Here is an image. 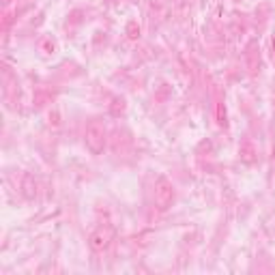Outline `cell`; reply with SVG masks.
<instances>
[{"label": "cell", "mask_w": 275, "mask_h": 275, "mask_svg": "<svg viewBox=\"0 0 275 275\" xmlns=\"http://www.w3.org/2000/svg\"><path fill=\"white\" fill-rule=\"evenodd\" d=\"M84 144L90 150V155H101L108 144V127L101 119H93L84 132Z\"/></svg>", "instance_id": "cell-1"}, {"label": "cell", "mask_w": 275, "mask_h": 275, "mask_svg": "<svg viewBox=\"0 0 275 275\" xmlns=\"http://www.w3.org/2000/svg\"><path fill=\"white\" fill-rule=\"evenodd\" d=\"M153 200H155V208L159 213H166L176 200V189L172 185V181L168 176H159L155 181V189H153Z\"/></svg>", "instance_id": "cell-2"}, {"label": "cell", "mask_w": 275, "mask_h": 275, "mask_svg": "<svg viewBox=\"0 0 275 275\" xmlns=\"http://www.w3.org/2000/svg\"><path fill=\"white\" fill-rule=\"evenodd\" d=\"M112 237H114L112 228H110V226H99V228H95V230L88 234V247L95 254H103L110 247V243H112Z\"/></svg>", "instance_id": "cell-3"}, {"label": "cell", "mask_w": 275, "mask_h": 275, "mask_svg": "<svg viewBox=\"0 0 275 275\" xmlns=\"http://www.w3.org/2000/svg\"><path fill=\"white\" fill-rule=\"evenodd\" d=\"M239 159H241V163H245V166H254V163L258 161V146L250 138L243 140V144L239 146Z\"/></svg>", "instance_id": "cell-4"}, {"label": "cell", "mask_w": 275, "mask_h": 275, "mask_svg": "<svg viewBox=\"0 0 275 275\" xmlns=\"http://www.w3.org/2000/svg\"><path fill=\"white\" fill-rule=\"evenodd\" d=\"M245 63H247V69H250L252 75H256L260 71V48L256 41H252L245 48Z\"/></svg>", "instance_id": "cell-5"}, {"label": "cell", "mask_w": 275, "mask_h": 275, "mask_svg": "<svg viewBox=\"0 0 275 275\" xmlns=\"http://www.w3.org/2000/svg\"><path fill=\"white\" fill-rule=\"evenodd\" d=\"M22 194L26 200H35L37 198V183L32 179V174H24L22 179Z\"/></svg>", "instance_id": "cell-6"}, {"label": "cell", "mask_w": 275, "mask_h": 275, "mask_svg": "<svg viewBox=\"0 0 275 275\" xmlns=\"http://www.w3.org/2000/svg\"><path fill=\"white\" fill-rule=\"evenodd\" d=\"M215 119H217V125L219 127H228V112H226V106L224 101H219L217 106H215Z\"/></svg>", "instance_id": "cell-7"}, {"label": "cell", "mask_w": 275, "mask_h": 275, "mask_svg": "<svg viewBox=\"0 0 275 275\" xmlns=\"http://www.w3.org/2000/svg\"><path fill=\"white\" fill-rule=\"evenodd\" d=\"M140 24L136 22V19H132V22L127 24V28H125V35H127V39H132V41H136V39H140Z\"/></svg>", "instance_id": "cell-8"}, {"label": "cell", "mask_w": 275, "mask_h": 275, "mask_svg": "<svg viewBox=\"0 0 275 275\" xmlns=\"http://www.w3.org/2000/svg\"><path fill=\"white\" fill-rule=\"evenodd\" d=\"M125 99H121V97H116V99L112 101V108H110V112H112V116H121L123 112H125Z\"/></svg>", "instance_id": "cell-9"}, {"label": "cell", "mask_w": 275, "mask_h": 275, "mask_svg": "<svg viewBox=\"0 0 275 275\" xmlns=\"http://www.w3.org/2000/svg\"><path fill=\"white\" fill-rule=\"evenodd\" d=\"M41 50L45 52V54H54V50H56V43L52 41V39H43V41H41Z\"/></svg>", "instance_id": "cell-10"}, {"label": "cell", "mask_w": 275, "mask_h": 275, "mask_svg": "<svg viewBox=\"0 0 275 275\" xmlns=\"http://www.w3.org/2000/svg\"><path fill=\"white\" fill-rule=\"evenodd\" d=\"M271 48H273V54H275V37L271 39Z\"/></svg>", "instance_id": "cell-11"}]
</instances>
